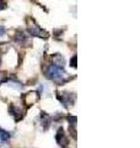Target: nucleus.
<instances>
[{"label":"nucleus","instance_id":"1","mask_svg":"<svg viewBox=\"0 0 140 148\" xmlns=\"http://www.w3.org/2000/svg\"><path fill=\"white\" fill-rule=\"evenodd\" d=\"M44 77L49 80L59 83V84L60 83H65L68 80L67 73L64 72V69L54 66V64H49V66L44 69Z\"/></svg>","mask_w":140,"mask_h":148},{"label":"nucleus","instance_id":"2","mask_svg":"<svg viewBox=\"0 0 140 148\" xmlns=\"http://www.w3.org/2000/svg\"><path fill=\"white\" fill-rule=\"evenodd\" d=\"M29 32L32 36H37V37H43V38H47L48 37V34L46 31H43L41 27L36 24L35 21H32V24L29 25Z\"/></svg>","mask_w":140,"mask_h":148},{"label":"nucleus","instance_id":"3","mask_svg":"<svg viewBox=\"0 0 140 148\" xmlns=\"http://www.w3.org/2000/svg\"><path fill=\"white\" fill-rule=\"evenodd\" d=\"M23 99H25V103L27 105H33L36 101H38L39 95H38V92L37 91H31V92H27Z\"/></svg>","mask_w":140,"mask_h":148},{"label":"nucleus","instance_id":"4","mask_svg":"<svg viewBox=\"0 0 140 148\" xmlns=\"http://www.w3.org/2000/svg\"><path fill=\"white\" fill-rule=\"evenodd\" d=\"M55 138H57L58 145L62 146V147H67V145L69 143L68 138H67V136H65V133L63 131V128H59L58 130V133H57V137H55Z\"/></svg>","mask_w":140,"mask_h":148},{"label":"nucleus","instance_id":"5","mask_svg":"<svg viewBox=\"0 0 140 148\" xmlns=\"http://www.w3.org/2000/svg\"><path fill=\"white\" fill-rule=\"evenodd\" d=\"M58 99L62 101V104H64L65 106H70L73 105V101H71V95L68 94V92H62V95L58 94Z\"/></svg>","mask_w":140,"mask_h":148},{"label":"nucleus","instance_id":"6","mask_svg":"<svg viewBox=\"0 0 140 148\" xmlns=\"http://www.w3.org/2000/svg\"><path fill=\"white\" fill-rule=\"evenodd\" d=\"M52 64H54V66H57L59 68H63L65 64V59H64V57H62V54L57 53L52 57Z\"/></svg>","mask_w":140,"mask_h":148},{"label":"nucleus","instance_id":"7","mask_svg":"<svg viewBox=\"0 0 140 148\" xmlns=\"http://www.w3.org/2000/svg\"><path fill=\"white\" fill-rule=\"evenodd\" d=\"M10 112H11V115L14 117H15V120L16 121H20V120L22 119V111L20 110V109H17L16 106H10Z\"/></svg>","mask_w":140,"mask_h":148},{"label":"nucleus","instance_id":"8","mask_svg":"<svg viewBox=\"0 0 140 148\" xmlns=\"http://www.w3.org/2000/svg\"><path fill=\"white\" fill-rule=\"evenodd\" d=\"M15 41L20 45L25 43L27 42V35H25V32H22V31H17L15 35Z\"/></svg>","mask_w":140,"mask_h":148},{"label":"nucleus","instance_id":"9","mask_svg":"<svg viewBox=\"0 0 140 148\" xmlns=\"http://www.w3.org/2000/svg\"><path fill=\"white\" fill-rule=\"evenodd\" d=\"M0 140H1L3 143L9 142V140H10V133L5 131V130H0Z\"/></svg>","mask_w":140,"mask_h":148},{"label":"nucleus","instance_id":"10","mask_svg":"<svg viewBox=\"0 0 140 148\" xmlns=\"http://www.w3.org/2000/svg\"><path fill=\"white\" fill-rule=\"evenodd\" d=\"M9 79H7V75L6 73H0V84H3V83H6Z\"/></svg>","mask_w":140,"mask_h":148},{"label":"nucleus","instance_id":"11","mask_svg":"<svg viewBox=\"0 0 140 148\" xmlns=\"http://www.w3.org/2000/svg\"><path fill=\"white\" fill-rule=\"evenodd\" d=\"M76 63H77V57L76 56H73V58L70 59V66L73 68H76Z\"/></svg>","mask_w":140,"mask_h":148},{"label":"nucleus","instance_id":"12","mask_svg":"<svg viewBox=\"0 0 140 148\" xmlns=\"http://www.w3.org/2000/svg\"><path fill=\"white\" fill-rule=\"evenodd\" d=\"M3 9H6V3L4 0H0V10H3Z\"/></svg>","mask_w":140,"mask_h":148},{"label":"nucleus","instance_id":"13","mask_svg":"<svg viewBox=\"0 0 140 148\" xmlns=\"http://www.w3.org/2000/svg\"><path fill=\"white\" fill-rule=\"evenodd\" d=\"M5 35V27H3V26H0V37Z\"/></svg>","mask_w":140,"mask_h":148}]
</instances>
